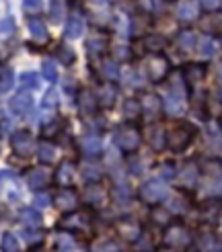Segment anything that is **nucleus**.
Returning <instances> with one entry per match:
<instances>
[{"instance_id":"f257e3e1","label":"nucleus","mask_w":222,"mask_h":252,"mask_svg":"<svg viewBox=\"0 0 222 252\" xmlns=\"http://www.w3.org/2000/svg\"><path fill=\"white\" fill-rule=\"evenodd\" d=\"M195 133H197V129L191 123H175L167 131V146L173 152H183V150L191 144Z\"/></svg>"},{"instance_id":"f03ea898","label":"nucleus","mask_w":222,"mask_h":252,"mask_svg":"<svg viewBox=\"0 0 222 252\" xmlns=\"http://www.w3.org/2000/svg\"><path fill=\"white\" fill-rule=\"evenodd\" d=\"M144 70H146L148 78H150L152 82H163L169 76V72H171V64H169V60L165 56L150 54V58L146 60V68Z\"/></svg>"},{"instance_id":"7ed1b4c3","label":"nucleus","mask_w":222,"mask_h":252,"mask_svg":"<svg viewBox=\"0 0 222 252\" xmlns=\"http://www.w3.org/2000/svg\"><path fill=\"white\" fill-rule=\"evenodd\" d=\"M115 144L119 146V150H123V152H132V150H136L140 144L138 129H134V125L126 121V125H121V127L115 131Z\"/></svg>"},{"instance_id":"20e7f679","label":"nucleus","mask_w":222,"mask_h":252,"mask_svg":"<svg viewBox=\"0 0 222 252\" xmlns=\"http://www.w3.org/2000/svg\"><path fill=\"white\" fill-rule=\"evenodd\" d=\"M107 47H109V39H107V35L103 31H99L95 29L93 35L86 39V54H89L91 60L95 58H101L105 52H107Z\"/></svg>"},{"instance_id":"39448f33","label":"nucleus","mask_w":222,"mask_h":252,"mask_svg":"<svg viewBox=\"0 0 222 252\" xmlns=\"http://www.w3.org/2000/svg\"><path fill=\"white\" fill-rule=\"evenodd\" d=\"M76 105L80 109V113L84 117H93L95 113L99 111L101 103H99V96L91 91H78V98H76Z\"/></svg>"},{"instance_id":"423d86ee","label":"nucleus","mask_w":222,"mask_h":252,"mask_svg":"<svg viewBox=\"0 0 222 252\" xmlns=\"http://www.w3.org/2000/svg\"><path fill=\"white\" fill-rule=\"evenodd\" d=\"M10 146H12V150H15L19 156H29L33 150L37 148L33 135L27 133V131H19V133L12 135V137H10Z\"/></svg>"},{"instance_id":"0eeeda50","label":"nucleus","mask_w":222,"mask_h":252,"mask_svg":"<svg viewBox=\"0 0 222 252\" xmlns=\"http://www.w3.org/2000/svg\"><path fill=\"white\" fill-rule=\"evenodd\" d=\"M76 203H78L76 193H74L70 187H60V191L54 197V205L62 211H72L74 207H76Z\"/></svg>"},{"instance_id":"6e6552de","label":"nucleus","mask_w":222,"mask_h":252,"mask_svg":"<svg viewBox=\"0 0 222 252\" xmlns=\"http://www.w3.org/2000/svg\"><path fill=\"white\" fill-rule=\"evenodd\" d=\"M206 74H208V66L206 64H202V62H191V64L185 66L183 76H185V82H187L189 86H195V84H200L206 78Z\"/></svg>"},{"instance_id":"1a4fd4ad","label":"nucleus","mask_w":222,"mask_h":252,"mask_svg":"<svg viewBox=\"0 0 222 252\" xmlns=\"http://www.w3.org/2000/svg\"><path fill=\"white\" fill-rule=\"evenodd\" d=\"M27 27H29V33H31V39L33 41H37L39 45L49 43V31H47L45 23L39 17H31L29 23H27Z\"/></svg>"},{"instance_id":"9d476101","label":"nucleus","mask_w":222,"mask_h":252,"mask_svg":"<svg viewBox=\"0 0 222 252\" xmlns=\"http://www.w3.org/2000/svg\"><path fill=\"white\" fill-rule=\"evenodd\" d=\"M163 195H165V187L158 181H148L140 187V199L146 201V203H154V201H158Z\"/></svg>"},{"instance_id":"9b49d317","label":"nucleus","mask_w":222,"mask_h":252,"mask_svg":"<svg viewBox=\"0 0 222 252\" xmlns=\"http://www.w3.org/2000/svg\"><path fill=\"white\" fill-rule=\"evenodd\" d=\"M140 45H142V52L144 54H163V49L167 45V39L165 37H160V35H152V33H148L144 35L142 39H140Z\"/></svg>"},{"instance_id":"f8f14e48","label":"nucleus","mask_w":222,"mask_h":252,"mask_svg":"<svg viewBox=\"0 0 222 252\" xmlns=\"http://www.w3.org/2000/svg\"><path fill=\"white\" fill-rule=\"evenodd\" d=\"M185 93L181 91V88H171L169 91V94H167V109H169V113H173V115H179V113H183L185 111Z\"/></svg>"},{"instance_id":"ddd939ff","label":"nucleus","mask_w":222,"mask_h":252,"mask_svg":"<svg viewBox=\"0 0 222 252\" xmlns=\"http://www.w3.org/2000/svg\"><path fill=\"white\" fill-rule=\"evenodd\" d=\"M52 172H49L47 168H33L27 172V185L31 189H43L47 187L49 183H52Z\"/></svg>"},{"instance_id":"4468645a","label":"nucleus","mask_w":222,"mask_h":252,"mask_svg":"<svg viewBox=\"0 0 222 252\" xmlns=\"http://www.w3.org/2000/svg\"><path fill=\"white\" fill-rule=\"evenodd\" d=\"M165 242L171 246V248H177V246H185L189 242V236H187V232H185L179 223H175V225H171L169 228V232H167V238H165Z\"/></svg>"},{"instance_id":"2eb2a0df","label":"nucleus","mask_w":222,"mask_h":252,"mask_svg":"<svg viewBox=\"0 0 222 252\" xmlns=\"http://www.w3.org/2000/svg\"><path fill=\"white\" fill-rule=\"evenodd\" d=\"M197 17H200V6H195V2H191V0H183L177 6V19L181 23H191Z\"/></svg>"},{"instance_id":"dca6fc26","label":"nucleus","mask_w":222,"mask_h":252,"mask_svg":"<svg viewBox=\"0 0 222 252\" xmlns=\"http://www.w3.org/2000/svg\"><path fill=\"white\" fill-rule=\"evenodd\" d=\"M84 33V21L78 17V15H72L68 17L66 21V27H64V37L66 39H78V37H82Z\"/></svg>"},{"instance_id":"f3484780","label":"nucleus","mask_w":222,"mask_h":252,"mask_svg":"<svg viewBox=\"0 0 222 252\" xmlns=\"http://www.w3.org/2000/svg\"><path fill=\"white\" fill-rule=\"evenodd\" d=\"M177 45L181 52H193V49L200 45V39H197V33L191 29H183L177 35Z\"/></svg>"},{"instance_id":"a211bd4d","label":"nucleus","mask_w":222,"mask_h":252,"mask_svg":"<svg viewBox=\"0 0 222 252\" xmlns=\"http://www.w3.org/2000/svg\"><path fill=\"white\" fill-rule=\"evenodd\" d=\"M31 105H33L31 94L29 93H23V91L10 100V107H12V111H15L17 115H27V113L31 111Z\"/></svg>"},{"instance_id":"6ab92c4d","label":"nucleus","mask_w":222,"mask_h":252,"mask_svg":"<svg viewBox=\"0 0 222 252\" xmlns=\"http://www.w3.org/2000/svg\"><path fill=\"white\" fill-rule=\"evenodd\" d=\"M140 113H142L140 98H128L126 103H123V107H121V115L128 123H134L136 119L140 117Z\"/></svg>"},{"instance_id":"aec40b11","label":"nucleus","mask_w":222,"mask_h":252,"mask_svg":"<svg viewBox=\"0 0 222 252\" xmlns=\"http://www.w3.org/2000/svg\"><path fill=\"white\" fill-rule=\"evenodd\" d=\"M140 105H142V113H160V109H163L160 98L154 93H148V91L140 94Z\"/></svg>"},{"instance_id":"412c9836","label":"nucleus","mask_w":222,"mask_h":252,"mask_svg":"<svg viewBox=\"0 0 222 252\" xmlns=\"http://www.w3.org/2000/svg\"><path fill=\"white\" fill-rule=\"evenodd\" d=\"M56 60L62 66H72L74 62H76V54H74V49L66 41H62L56 45Z\"/></svg>"},{"instance_id":"4be33fe9","label":"nucleus","mask_w":222,"mask_h":252,"mask_svg":"<svg viewBox=\"0 0 222 252\" xmlns=\"http://www.w3.org/2000/svg\"><path fill=\"white\" fill-rule=\"evenodd\" d=\"M119 234L123 238H128V240H138V238H140V225L136 221H132V220H121Z\"/></svg>"},{"instance_id":"5701e85b","label":"nucleus","mask_w":222,"mask_h":252,"mask_svg":"<svg viewBox=\"0 0 222 252\" xmlns=\"http://www.w3.org/2000/svg\"><path fill=\"white\" fill-rule=\"evenodd\" d=\"M97 96H99V103H101V107H111L115 103V98H117V88L107 84V86H103L101 91H99Z\"/></svg>"},{"instance_id":"b1692460","label":"nucleus","mask_w":222,"mask_h":252,"mask_svg":"<svg viewBox=\"0 0 222 252\" xmlns=\"http://www.w3.org/2000/svg\"><path fill=\"white\" fill-rule=\"evenodd\" d=\"M200 52H202L204 58H214L216 52H218V41L214 39V37H210V35L202 37L200 39Z\"/></svg>"},{"instance_id":"393cba45","label":"nucleus","mask_w":222,"mask_h":252,"mask_svg":"<svg viewBox=\"0 0 222 252\" xmlns=\"http://www.w3.org/2000/svg\"><path fill=\"white\" fill-rule=\"evenodd\" d=\"M62 123L60 119H52V121H43V127H41V137H45V140H49V137H56L60 135L62 131Z\"/></svg>"},{"instance_id":"a878e982","label":"nucleus","mask_w":222,"mask_h":252,"mask_svg":"<svg viewBox=\"0 0 222 252\" xmlns=\"http://www.w3.org/2000/svg\"><path fill=\"white\" fill-rule=\"evenodd\" d=\"M41 76L49 82H56L58 80V70H56V62L54 60H43L41 62Z\"/></svg>"},{"instance_id":"bb28decb","label":"nucleus","mask_w":222,"mask_h":252,"mask_svg":"<svg viewBox=\"0 0 222 252\" xmlns=\"http://www.w3.org/2000/svg\"><path fill=\"white\" fill-rule=\"evenodd\" d=\"M101 74H103V78H107V80H117V76H119V66H117V62L115 60H107V62H103V66H101Z\"/></svg>"},{"instance_id":"cd10ccee","label":"nucleus","mask_w":222,"mask_h":252,"mask_svg":"<svg viewBox=\"0 0 222 252\" xmlns=\"http://www.w3.org/2000/svg\"><path fill=\"white\" fill-rule=\"evenodd\" d=\"M54 152H56V148L52 144H47V142L37 146V154H39V160L43 162V164H52V162H54V156L52 154Z\"/></svg>"},{"instance_id":"c85d7f7f","label":"nucleus","mask_w":222,"mask_h":252,"mask_svg":"<svg viewBox=\"0 0 222 252\" xmlns=\"http://www.w3.org/2000/svg\"><path fill=\"white\" fill-rule=\"evenodd\" d=\"M49 21L52 23L64 21V4H62V0H52V4H49Z\"/></svg>"},{"instance_id":"c756f323","label":"nucleus","mask_w":222,"mask_h":252,"mask_svg":"<svg viewBox=\"0 0 222 252\" xmlns=\"http://www.w3.org/2000/svg\"><path fill=\"white\" fill-rule=\"evenodd\" d=\"M0 84H2V93L10 91L12 84H15V76H12V70L8 66H2V78H0Z\"/></svg>"},{"instance_id":"7c9ffc66","label":"nucleus","mask_w":222,"mask_h":252,"mask_svg":"<svg viewBox=\"0 0 222 252\" xmlns=\"http://www.w3.org/2000/svg\"><path fill=\"white\" fill-rule=\"evenodd\" d=\"M19 240H17V236H12V234H4L2 236V248L4 252H19Z\"/></svg>"},{"instance_id":"2f4dec72","label":"nucleus","mask_w":222,"mask_h":252,"mask_svg":"<svg viewBox=\"0 0 222 252\" xmlns=\"http://www.w3.org/2000/svg\"><path fill=\"white\" fill-rule=\"evenodd\" d=\"M21 84L23 88H37V84H39V78H37V74L35 72H23V76H21Z\"/></svg>"},{"instance_id":"473e14b6","label":"nucleus","mask_w":222,"mask_h":252,"mask_svg":"<svg viewBox=\"0 0 222 252\" xmlns=\"http://www.w3.org/2000/svg\"><path fill=\"white\" fill-rule=\"evenodd\" d=\"M41 105L43 109H56L58 107V94H56V88H49L45 93V96L41 98Z\"/></svg>"},{"instance_id":"72a5a7b5","label":"nucleus","mask_w":222,"mask_h":252,"mask_svg":"<svg viewBox=\"0 0 222 252\" xmlns=\"http://www.w3.org/2000/svg\"><path fill=\"white\" fill-rule=\"evenodd\" d=\"M12 33H15V19L10 15H6V17H2V37L6 39V37H10Z\"/></svg>"},{"instance_id":"f704fd0d","label":"nucleus","mask_w":222,"mask_h":252,"mask_svg":"<svg viewBox=\"0 0 222 252\" xmlns=\"http://www.w3.org/2000/svg\"><path fill=\"white\" fill-rule=\"evenodd\" d=\"M23 220H25V223H27L29 228H37V225H39V216H37L33 209L23 211Z\"/></svg>"},{"instance_id":"c9c22d12","label":"nucleus","mask_w":222,"mask_h":252,"mask_svg":"<svg viewBox=\"0 0 222 252\" xmlns=\"http://www.w3.org/2000/svg\"><path fill=\"white\" fill-rule=\"evenodd\" d=\"M220 2L222 0H200V6L204 8V12H218Z\"/></svg>"},{"instance_id":"e433bc0d","label":"nucleus","mask_w":222,"mask_h":252,"mask_svg":"<svg viewBox=\"0 0 222 252\" xmlns=\"http://www.w3.org/2000/svg\"><path fill=\"white\" fill-rule=\"evenodd\" d=\"M23 8L27 12H39L41 10V0H23Z\"/></svg>"},{"instance_id":"4c0bfd02","label":"nucleus","mask_w":222,"mask_h":252,"mask_svg":"<svg viewBox=\"0 0 222 252\" xmlns=\"http://www.w3.org/2000/svg\"><path fill=\"white\" fill-rule=\"evenodd\" d=\"M91 2L95 6H107V4H111V0H91Z\"/></svg>"},{"instance_id":"58836bf2","label":"nucleus","mask_w":222,"mask_h":252,"mask_svg":"<svg viewBox=\"0 0 222 252\" xmlns=\"http://www.w3.org/2000/svg\"><path fill=\"white\" fill-rule=\"evenodd\" d=\"M218 80H220V82H222V66H220V68H218Z\"/></svg>"},{"instance_id":"ea45409f","label":"nucleus","mask_w":222,"mask_h":252,"mask_svg":"<svg viewBox=\"0 0 222 252\" xmlns=\"http://www.w3.org/2000/svg\"><path fill=\"white\" fill-rule=\"evenodd\" d=\"M218 246H220V248H222V236H220V238H218Z\"/></svg>"}]
</instances>
